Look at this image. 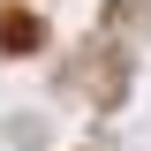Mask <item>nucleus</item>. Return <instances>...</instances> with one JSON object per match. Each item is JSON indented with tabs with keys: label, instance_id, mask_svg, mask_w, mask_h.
<instances>
[{
	"label": "nucleus",
	"instance_id": "f257e3e1",
	"mask_svg": "<svg viewBox=\"0 0 151 151\" xmlns=\"http://www.w3.org/2000/svg\"><path fill=\"white\" fill-rule=\"evenodd\" d=\"M0 45H8V53H30V45H38V23L30 15H8V23H0Z\"/></svg>",
	"mask_w": 151,
	"mask_h": 151
}]
</instances>
